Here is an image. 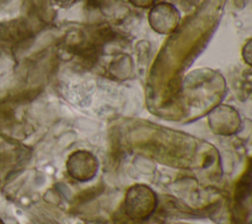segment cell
Segmentation results:
<instances>
[{"label":"cell","instance_id":"3957f363","mask_svg":"<svg viewBox=\"0 0 252 224\" xmlns=\"http://www.w3.org/2000/svg\"><path fill=\"white\" fill-rule=\"evenodd\" d=\"M0 224H4V222H3V220L0 218Z\"/></svg>","mask_w":252,"mask_h":224},{"label":"cell","instance_id":"6da1fadb","mask_svg":"<svg viewBox=\"0 0 252 224\" xmlns=\"http://www.w3.org/2000/svg\"><path fill=\"white\" fill-rule=\"evenodd\" d=\"M133 4L137 6H142V7H147L151 5L155 0H130Z\"/></svg>","mask_w":252,"mask_h":224},{"label":"cell","instance_id":"7a4b0ae2","mask_svg":"<svg viewBox=\"0 0 252 224\" xmlns=\"http://www.w3.org/2000/svg\"><path fill=\"white\" fill-rule=\"evenodd\" d=\"M55 3L59 4V5H62V6H66V5H69V4H72L73 2H75L76 0H53Z\"/></svg>","mask_w":252,"mask_h":224}]
</instances>
